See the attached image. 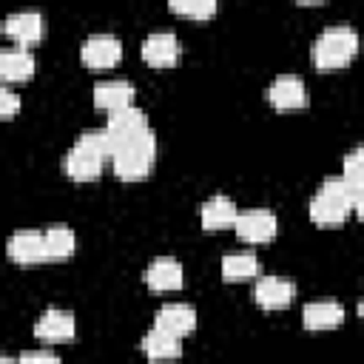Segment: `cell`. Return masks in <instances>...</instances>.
<instances>
[{"mask_svg": "<svg viewBox=\"0 0 364 364\" xmlns=\"http://www.w3.org/2000/svg\"><path fill=\"white\" fill-rule=\"evenodd\" d=\"M358 51V37L347 26H333L327 28L316 43H313V63L321 71H333L347 65Z\"/></svg>", "mask_w": 364, "mask_h": 364, "instance_id": "cell-1", "label": "cell"}, {"mask_svg": "<svg viewBox=\"0 0 364 364\" xmlns=\"http://www.w3.org/2000/svg\"><path fill=\"white\" fill-rule=\"evenodd\" d=\"M154 151H156V142H154V134L145 128L128 139L119 142L117 154H114V171L122 176V179H139L151 171V162H154Z\"/></svg>", "mask_w": 364, "mask_h": 364, "instance_id": "cell-2", "label": "cell"}, {"mask_svg": "<svg viewBox=\"0 0 364 364\" xmlns=\"http://www.w3.org/2000/svg\"><path fill=\"white\" fill-rule=\"evenodd\" d=\"M80 57L88 68H108L114 65L119 57H122V43L117 37H108V34H97V37H88L80 48Z\"/></svg>", "mask_w": 364, "mask_h": 364, "instance_id": "cell-3", "label": "cell"}, {"mask_svg": "<svg viewBox=\"0 0 364 364\" xmlns=\"http://www.w3.org/2000/svg\"><path fill=\"white\" fill-rule=\"evenodd\" d=\"M100 168H102V156L94 151V148H88L82 139H77V145L65 154V159H63V171L71 176V179H94L97 173H100Z\"/></svg>", "mask_w": 364, "mask_h": 364, "instance_id": "cell-4", "label": "cell"}, {"mask_svg": "<svg viewBox=\"0 0 364 364\" xmlns=\"http://www.w3.org/2000/svg\"><path fill=\"white\" fill-rule=\"evenodd\" d=\"M236 236L242 239V242H267V239H273V233H276V219H273V213H267V210H247V213H239L236 216Z\"/></svg>", "mask_w": 364, "mask_h": 364, "instance_id": "cell-5", "label": "cell"}, {"mask_svg": "<svg viewBox=\"0 0 364 364\" xmlns=\"http://www.w3.org/2000/svg\"><path fill=\"white\" fill-rule=\"evenodd\" d=\"M179 57V43L171 31H159V34H151L145 43H142V60L154 68H168L173 65Z\"/></svg>", "mask_w": 364, "mask_h": 364, "instance_id": "cell-6", "label": "cell"}, {"mask_svg": "<svg viewBox=\"0 0 364 364\" xmlns=\"http://www.w3.org/2000/svg\"><path fill=\"white\" fill-rule=\"evenodd\" d=\"M9 256L20 264H31V262H43L48 259V247H46V236L26 230V233H14L9 239Z\"/></svg>", "mask_w": 364, "mask_h": 364, "instance_id": "cell-7", "label": "cell"}, {"mask_svg": "<svg viewBox=\"0 0 364 364\" xmlns=\"http://www.w3.org/2000/svg\"><path fill=\"white\" fill-rule=\"evenodd\" d=\"M34 336L43 341H65L74 336V316L63 310H46L34 324Z\"/></svg>", "mask_w": 364, "mask_h": 364, "instance_id": "cell-8", "label": "cell"}, {"mask_svg": "<svg viewBox=\"0 0 364 364\" xmlns=\"http://www.w3.org/2000/svg\"><path fill=\"white\" fill-rule=\"evenodd\" d=\"M293 299V284L279 279V276H264L259 279L256 284V301L264 307V310H282L287 307Z\"/></svg>", "mask_w": 364, "mask_h": 364, "instance_id": "cell-9", "label": "cell"}, {"mask_svg": "<svg viewBox=\"0 0 364 364\" xmlns=\"http://www.w3.org/2000/svg\"><path fill=\"white\" fill-rule=\"evenodd\" d=\"M156 327H162L165 333L182 338L196 327V313L188 304H168V307H162L156 313Z\"/></svg>", "mask_w": 364, "mask_h": 364, "instance_id": "cell-10", "label": "cell"}, {"mask_svg": "<svg viewBox=\"0 0 364 364\" xmlns=\"http://www.w3.org/2000/svg\"><path fill=\"white\" fill-rule=\"evenodd\" d=\"M270 102L276 105V108H301L304 102H307V91H304V82L299 80V77H290V74H284V77H279L273 85H270Z\"/></svg>", "mask_w": 364, "mask_h": 364, "instance_id": "cell-11", "label": "cell"}, {"mask_svg": "<svg viewBox=\"0 0 364 364\" xmlns=\"http://www.w3.org/2000/svg\"><path fill=\"white\" fill-rule=\"evenodd\" d=\"M6 34L11 40H17L20 46L37 43L43 37V17L37 11H23V14H11L6 20Z\"/></svg>", "mask_w": 364, "mask_h": 364, "instance_id": "cell-12", "label": "cell"}, {"mask_svg": "<svg viewBox=\"0 0 364 364\" xmlns=\"http://www.w3.org/2000/svg\"><path fill=\"white\" fill-rule=\"evenodd\" d=\"M131 100H134V88H131V82H125V80L100 82V85L94 88V102H97L100 108H105V111H119V108L131 105Z\"/></svg>", "mask_w": 364, "mask_h": 364, "instance_id": "cell-13", "label": "cell"}, {"mask_svg": "<svg viewBox=\"0 0 364 364\" xmlns=\"http://www.w3.org/2000/svg\"><path fill=\"white\" fill-rule=\"evenodd\" d=\"M145 282L151 290H176L182 284V267L173 259L162 256L145 270Z\"/></svg>", "mask_w": 364, "mask_h": 364, "instance_id": "cell-14", "label": "cell"}, {"mask_svg": "<svg viewBox=\"0 0 364 364\" xmlns=\"http://www.w3.org/2000/svg\"><path fill=\"white\" fill-rule=\"evenodd\" d=\"M108 128H111V131L119 136V142H122V139H128V136L145 131V128H148V119H145V114H142L139 108L125 105V108H119V111H111Z\"/></svg>", "mask_w": 364, "mask_h": 364, "instance_id": "cell-15", "label": "cell"}, {"mask_svg": "<svg viewBox=\"0 0 364 364\" xmlns=\"http://www.w3.org/2000/svg\"><path fill=\"white\" fill-rule=\"evenodd\" d=\"M236 205L228 199V196H213L205 208H202V225L208 230H222V228H230L236 225Z\"/></svg>", "mask_w": 364, "mask_h": 364, "instance_id": "cell-16", "label": "cell"}, {"mask_svg": "<svg viewBox=\"0 0 364 364\" xmlns=\"http://www.w3.org/2000/svg\"><path fill=\"white\" fill-rule=\"evenodd\" d=\"M301 318H304L307 330H327V327L341 324L344 313H341V307L336 301H318V304H307Z\"/></svg>", "mask_w": 364, "mask_h": 364, "instance_id": "cell-17", "label": "cell"}, {"mask_svg": "<svg viewBox=\"0 0 364 364\" xmlns=\"http://www.w3.org/2000/svg\"><path fill=\"white\" fill-rule=\"evenodd\" d=\"M34 74V57L28 51H3L0 57V77L9 80V82H17V80H28Z\"/></svg>", "mask_w": 364, "mask_h": 364, "instance_id": "cell-18", "label": "cell"}, {"mask_svg": "<svg viewBox=\"0 0 364 364\" xmlns=\"http://www.w3.org/2000/svg\"><path fill=\"white\" fill-rule=\"evenodd\" d=\"M142 350L151 355V358H173L179 355V338L165 333L162 327H154L145 338H142Z\"/></svg>", "mask_w": 364, "mask_h": 364, "instance_id": "cell-19", "label": "cell"}, {"mask_svg": "<svg viewBox=\"0 0 364 364\" xmlns=\"http://www.w3.org/2000/svg\"><path fill=\"white\" fill-rule=\"evenodd\" d=\"M256 270H259V259L253 253H233V256H225L222 259V276L230 279V282L247 279Z\"/></svg>", "mask_w": 364, "mask_h": 364, "instance_id": "cell-20", "label": "cell"}, {"mask_svg": "<svg viewBox=\"0 0 364 364\" xmlns=\"http://www.w3.org/2000/svg\"><path fill=\"white\" fill-rule=\"evenodd\" d=\"M46 247H48V259H65L74 253V233L68 228H51L46 233Z\"/></svg>", "mask_w": 364, "mask_h": 364, "instance_id": "cell-21", "label": "cell"}, {"mask_svg": "<svg viewBox=\"0 0 364 364\" xmlns=\"http://www.w3.org/2000/svg\"><path fill=\"white\" fill-rule=\"evenodd\" d=\"M173 14L182 17H193V20H205L216 11V0H168Z\"/></svg>", "mask_w": 364, "mask_h": 364, "instance_id": "cell-22", "label": "cell"}, {"mask_svg": "<svg viewBox=\"0 0 364 364\" xmlns=\"http://www.w3.org/2000/svg\"><path fill=\"white\" fill-rule=\"evenodd\" d=\"M344 176L350 182H355L358 188H364V148H355L347 159H344Z\"/></svg>", "mask_w": 364, "mask_h": 364, "instance_id": "cell-23", "label": "cell"}, {"mask_svg": "<svg viewBox=\"0 0 364 364\" xmlns=\"http://www.w3.org/2000/svg\"><path fill=\"white\" fill-rule=\"evenodd\" d=\"M17 108H20L17 94H11V91H0V114H3L6 119H11V117L17 114Z\"/></svg>", "mask_w": 364, "mask_h": 364, "instance_id": "cell-24", "label": "cell"}, {"mask_svg": "<svg viewBox=\"0 0 364 364\" xmlns=\"http://www.w3.org/2000/svg\"><path fill=\"white\" fill-rule=\"evenodd\" d=\"M20 361H57V355L46 353V350H37V353H23Z\"/></svg>", "mask_w": 364, "mask_h": 364, "instance_id": "cell-25", "label": "cell"}, {"mask_svg": "<svg viewBox=\"0 0 364 364\" xmlns=\"http://www.w3.org/2000/svg\"><path fill=\"white\" fill-rule=\"evenodd\" d=\"M353 208H355V216H358V219L364 222V196H361V199H358V202H355Z\"/></svg>", "mask_w": 364, "mask_h": 364, "instance_id": "cell-26", "label": "cell"}, {"mask_svg": "<svg viewBox=\"0 0 364 364\" xmlns=\"http://www.w3.org/2000/svg\"><path fill=\"white\" fill-rule=\"evenodd\" d=\"M296 3H304V6H310V3H321V0H296Z\"/></svg>", "mask_w": 364, "mask_h": 364, "instance_id": "cell-27", "label": "cell"}, {"mask_svg": "<svg viewBox=\"0 0 364 364\" xmlns=\"http://www.w3.org/2000/svg\"><path fill=\"white\" fill-rule=\"evenodd\" d=\"M358 316H361V318H364V301H361V304H358Z\"/></svg>", "mask_w": 364, "mask_h": 364, "instance_id": "cell-28", "label": "cell"}]
</instances>
